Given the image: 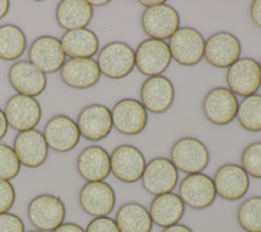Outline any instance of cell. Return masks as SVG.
<instances>
[{
    "label": "cell",
    "mask_w": 261,
    "mask_h": 232,
    "mask_svg": "<svg viewBox=\"0 0 261 232\" xmlns=\"http://www.w3.org/2000/svg\"><path fill=\"white\" fill-rule=\"evenodd\" d=\"M210 155L206 145L197 138L182 137L170 148V160L177 171L186 174L202 173L209 164Z\"/></svg>",
    "instance_id": "1"
},
{
    "label": "cell",
    "mask_w": 261,
    "mask_h": 232,
    "mask_svg": "<svg viewBox=\"0 0 261 232\" xmlns=\"http://www.w3.org/2000/svg\"><path fill=\"white\" fill-rule=\"evenodd\" d=\"M28 218L38 230L54 231L65 218V205L60 197L53 194H40L35 196L28 204Z\"/></svg>",
    "instance_id": "2"
},
{
    "label": "cell",
    "mask_w": 261,
    "mask_h": 232,
    "mask_svg": "<svg viewBox=\"0 0 261 232\" xmlns=\"http://www.w3.org/2000/svg\"><path fill=\"white\" fill-rule=\"evenodd\" d=\"M97 64L105 77L112 80L122 79L130 74L135 66V52L126 43L110 42L99 51Z\"/></svg>",
    "instance_id": "3"
},
{
    "label": "cell",
    "mask_w": 261,
    "mask_h": 232,
    "mask_svg": "<svg viewBox=\"0 0 261 232\" xmlns=\"http://www.w3.org/2000/svg\"><path fill=\"white\" fill-rule=\"evenodd\" d=\"M168 47L175 62L184 66H192L204 57L205 39L196 29L182 27L169 38Z\"/></svg>",
    "instance_id": "4"
},
{
    "label": "cell",
    "mask_w": 261,
    "mask_h": 232,
    "mask_svg": "<svg viewBox=\"0 0 261 232\" xmlns=\"http://www.w3.org/2000/svg\"><path fill=\"white\" fill-rule=\"evenodd\" d=\"M225 81L227 89L234 95L248 97L256 94L261 87L259 63L251 57L239 58L227 68Z\"/></svg>",
    "instance_id": "5"
},
{
    "label": "cell",
    "mask_w": 261,
    "mask_h": 232,
    "mask_svg": "<svg viewBox=\"0 0 261 232\" xmlns=\"http://www.w3.org/2000/svg\"><path fill=\"white\" fill-rule=\"evenodd\" d=\"M171 54L164 41L146 39L135 51V65L138 71L148 77L160 76L170 64Z\"/></svg>",
    "instance_id": "6"
},
{
    "label": "cell",
    "mask_w": 261,
    "mask_h": 232,
    "mask_svg": "<svg viewBox=\"0 0 261 232\" xmlns=\"http://www.w3.org/2000/svg\"><path fill=\"white\" fill-rule=\"evenodd\" d=\"M141 180L143 188L156 196L171 192L175 188L178 171L170 159L155 157L146 164Z\"/></svg>",
    "instance_id": "7"
},
{
    "label": "cell",
    "mask_w": 261,
    "mask_h": 232,
    "mask_svg": "<svg viewBox=\"0 0 261 232\" xmlns=\"http://www.w3.org/2000/svg\"><path fill=\"white\" fill-rule=\"evenodd\" d=\"M145 167V156L134 145H118L110 154V172L120 182L135 183L139 181Z\"/></svg>",
    "instance_id": "8"
},
{
    "label": "cell",
    "mask_w": 261,
    "mask_h": 232,
    "mask_svg": "<svg viewBox=\"0 0 261 232\" xmlns=\"http://www.w3.org/2000/svg\"><path fill=\"white\" fill-rule=\"evenodd\" d=\"M3 111L7 124L19 132L34 129L42 117L39 102L34 97L21 94L12 95L7 100Z\"/></svg>",
    "instance_id": "9"
},
{
    "label": "cell",
    "mask_w": 261,
    "mask_h": 232,
    "mask_svg": "<svg viewBox=\"0 0 261 232\" xmlns=\"http://www.w3.org/2000/svg\"><path fill=\"white\" fill-rule=\"evenodd\" d=\"M141 25L150 39L163 41L179 29V15L172 6L164 3L146 8L141 17Z\"/></svg>",
    "instance_id": "10"
},
{
    "label": "cell",
    "mask_w": 261,
    "mask_h": 232,
    "mask_svg": "<svg viewBox=\"0 0 261 232\" xmlns=\"http://www.w3.org/2000/svg\"><path fill=\"white\" fill-rule=\"evenodd\" d=\"M241 52L239 39L228 32H217L205 41L204 57L217 68H228L240 58Z\"/></svg>",
    "instance_id": "11"
},
{
    "label": "cell",
    "mask_w": 261,
    "mask_h": 232,
    "mask_svg": "<svg viewBox=\"0 0 261 232\" xmlns=\"http://www.w3.org/2000/svg\"><path fill=\"white\" fill-rule=\"evenodd\" d=\"M178 196L185 204L194 210L210 206L216 196L212 178L203 173L187 175L178 185Z\"/></svg>",
    "instance_id": "12"
},
{
    "label": "cell",
    "mask_w": 261,
    "mask_h": 232,
    "mask_svg": "<svg viewBox=\"0 0 261 232\" xmlns=\"http://www.w3.org/2000/svg\"><path fill=\"white\" fill-rule=\"evenodd\" d=\"M113 127L122 135L135 136L146 127L148 115L142 103L134 98L118 100L111 109Z\"/></svg>",
    "instance_id": "13"
},
{
    "label": "cell",
    "mask_w": 261,
    "mask_h": 232,
    "mask_svg": "<svg viewBox=\"0 0 261 232\" xmlns=\"http://www.w3.org/2000/svg\"><path fill=\"white\" fill-rule=\"evenodd\" d=\"M202 106L210 123L223 126L232 122L237 117L239 102L236 95L227 88L215 87L205 95Z\"/></svg>",
    "instance_id": "14"
},
{
    "label": "cell",
    "mask_w": 261,
    "mask_h": 232,
    "mask_svg": "<svg viewBox=\"0 0 261 232\" xmlns=\"http://www.w3.org/2000/svg\"><path fill=\"white\" fill-rule=\"evenodd\" d=\"M30 62L41 72L55 73L65 62V53L58 39L52 36H41L35 39L28 51Z\"/></svg>",
    "instance_id": "15"
},
{
    "label": "cell",
    "mask_w": 261,
    "mask_h": 232,
    "mask_svg": "<svg viewBox=\"0 0 261 232\" xmlns=\"http://www.w3.org/2000/svg\"><path fill=\"white\" fill-rule=\"evenodd\" d=\"M216 194L222 199L234 201L242 198L250 187V180L245 170L237 164L220 166L213 177Z\"/></svg>",
    "instance_id": "16"
},
{
    "label": "cell",
    "mask_w": 261,
    "mask_h": 232,
    "mask_svg": "<svg viewBox=\"0 0 261 232\" xmlns=\"http://www.w3.org/2000/svg\"><path fill=\"white\" fill-rule=\"evenodd\" d=\"M174 87L171 81L164 76L149 77L140 89V102L147 111L163 113L173 103Z\"/></svg>",
    "instance_id": "17"
},
{
    "label": "cell",
    "mask_w": 261,
    "mask_h": 232,
    "mask_svg": "<svg viewBox=\"0 0 261 232\" xmlns=\"http://www.w3.org/2000/svg\"><path fill=\"white\" fill-rule=\"evenodd\" d=\"M115 200L114 190L104 181L87 182L79 193L82 210L95 218L109 215L114 208Z\"/></svg>",
    "instance_id": "18"
},
{
    "label": "cell",
    "mask_w": 261,
    "mask_h": 232,
    "mask_svg": "<svg viewBox=\"0 0 261 232\" xmlns=\"http://www.w3.org/2000/svg\"><path fill=\"white\" fill-rule=\"evenodd\" d=\"M82 137L90 141H99L107 137L113 127L111 110L102 104H91L83 108L76 119Z\"/></svg>",
    "instance_id": "19"
},
{
    "label": "cell",
    "mask_w": 261,
    "mask_h": 232,
    "mask_svg": "<svg viewBox=\"0 0 261 232\" xmlns=\"http://www.w3.org/2000/svg\"><path fill=\"white\" fill-rule=\"evenodd\" d=\"M48 147L56 152H68L79 143L81 134L76 123L69 117L58 114L51 118L44 128Z\"/></svg>",
    "instance_id": "20"
},
{
    "label": "cell",
    "mask_w": 261,
    "mask_h": 232,
    "mask_svg": "<svg viewBox=\"0 0 261 232\" xmlns=\"http://www.w3.org/2000/svg\"><path fill=\"white\" fill-rule=\"evenodd\" d=\"M13 150L21 165L27 168H38L48 156V145L44 135L38 130L19 132L13 141Z\"/></svg>",
    "instance_id": "21"
},
{
    "label": "cell",
    "mask_w": 261,
    "mask_h": 232,
    "mask_svg": "<svg viewBox=\"0 0 261 232\" xmlns=\"http://www.w3.org/2000/svg\"><path fill=\"white\" fill-rule=\"evenodd\" d=\"M8 81L17 94L30 97L40 95L47 86L45 74L25 60L17 61L10 66Z\"/></svg>",
    "instance_id": "22"
},
{
    "label": "cell",
    "mask_w": 261,
    "mask_h": 232,
    "mask_svg": "<svg viewBox=\"0 0 261 232\" xmlns=\"http://www.w3.org/2000/svg\"><path fill=\"white\" fill-rule=\"evenodd\" d=\"M100 69L92 58H70L60 68L62 82L70 88L88 89L97 84Z\"/></svg>",
    "instance_id": "23"
},
{
    "label": "cell",
    "mask_w": 261,
    "mask_h": 232,
    "mask_svg": "<svg viewBox=\"0 0 261 232\" xmlns=\"http://www.w3.org/2000/svg\"><path fill=\"white\" fill-rule=\"evenodd\" d=\"M76 170L80 176L88 182L103 181L110 173V156L99 145L88 146L77 156Z\"/></svg>",
    "instance_id": "24"
},
{
    "label": "cell",
    "mask_w": 261,
    "mask_h": 232,
    "mask_svg": "<svg viewBox=\"0 0 261 232\" xmlns=\"http://www.w3.org/2000/svg\"><path fill=\"white\" fill-rule=\"evenodd\" d=\"M152 222L161 228L175 225L185 214V203L178 194L168 192L156 195L150 203Z\"/></svg>",
    "instance_id": "25"
},
{
    "label": "cell",
    "mask_w": 261,
    "mask_h": 232,
    "mask_svg": "<svg viewBox=\"0 0 261 232\" xmlns=\"http://www.w3.org/2000/svg\"><path fill=\"white\" fill-rule=\"evenodd\" d=\"M57 24L66 31L85 29L93 17V7L86 0H62L55 11Z\"/></svg>",
    "instance_id": "26"
},
{
    "label": "cell",
    "mask_w": 261,
    "mask_h": 232,
    "mask_svg": "<svg viewBox=\"0 0 261 232\" xmlns=\"http://www.w3.org/2000/svg\"><path fill=\"white\" fill-rule=\"evenodd\" d=\"M60 43L65 55L70 58H91L99 49L97 35L86 28L66 31Z\"/></svg>",
    "instance_id": "27"
},
{
    "label": "cell",
    "mask_w": 261,
    "mask_h": 232,
    "mask_svg": "<svg viewBox=\"0 0 261 232\" xmlns=\"http://www.w3.org/2000/svg\"><path fill=\"white\" fill-rule=\"evenodd\" d=\"M119 232H151L153 222L149 211L138 202L122 204L115 214Z\"/></svg>",
    "instance_id": "28"
},
{
    "label": "cell",
    "mask_w": 261,
    "mask_h": 232,
    "mask_svg": "<svg viewBox=\"0 0 261 232\" xmlns=\"http://www.w3.org/2000/svg\"><path fill=\"white\" fill-rule=\"evenodd\" d=\"M27 49V37L23 31L12 24L0 26V59L15 60Z\"/></svg>",
    "instance_id": "29"
},
{
    "label": "cell",
    "mask_w": 261,
    "mask_h": 232,
    "mask_svg": "<svg viewBox=\"0 0 261 232\" xmlns=\"http://www.w3.org/2000/svg\"><path fill=\"white\" fill-rule=\"evenodd\" d=\"M237 120L242 128L250 132L261 131V94H253L239 102Z\"/></svg>",
    "instance_id": "30"
},
{
    "label": "cell",
    "mask_w": 261,
    "mask_h": 232,
    "mask_svg": "<svg viewBox=\"0 0 261 232\" xmlns=\"http://www.w3.org/2000/svg\"><path fill=\"white\" fill-rule=\"evenodd\" d=\"M237 221L245 232H261V196H252L238 207Z\"/></svg>",
    "instance_id": "31"
},
{
    "label": "cell",
    "mask_w": 261,
    "mask_h": 232,
    "mask_svg": "<svg viewBox=\"0 0 261 232\" xmlns=\"http://www.w3.org/2000/svg\"><path fill=\"white\" fill-rule=\"evenodd\" d=\"M241 167L248 176L261 179V141L253 142L245 147L241 154Z\"/></svg>",
    "instance_id": "32"
},
{
    "label": "cell",
    "mask_w": 261,
    "mask_h": 232,
    "mask_svg": "<svg viewBox=\"0 0 261 232\" xmlns=\"http://www.w3.org/2000/svg\"><path fill=\"white\" fill-rule=\"evenodd\" d=\"M20 171V163L10 146L0 143V179L11 180Z\"/></svg>",
    "instance_id": "33"
},
{
    "label": "cell",
    "mask_w": 261,
    "mask_h": 232,
    "mask_svg": "<svg viewBox=\"0 0 261 232\" xmlns=\"http://www.w3.org/2000/svg\"><path fill=\"white\" fill-rule=\"evenodd\" d=\"M15 201V190L7 180L0 179V214L7 213Z\"/></svg>",
    "instance_id": "34"
},
{
    "label": "cell",
    "mask_w": 261,
    "mask_h": 232,
    "mask_svg": "<svg viewBox=\"0 0 261 232\" xmlns=\"http://www.w3.org/2000/svg\"><path fill=\"white\" fill-rule=\"evenodd\" d=\"M85 232H119L115 221L107 216L97 217L89 222Z\"/></svg>",
    "instance_id": "35"
},
{
    "label": "cell",
    "mask_w": 261,
    "mask_h": 232,
    "mask_svg": "<svg viewBox=\"0 0 261 232\" xmlns=\"http://www.w3.org/2000/svg\"><path fill=\"white\" fill-rule=\"evenodd\" d=\"M0 232H24L22 220L15 214H0Z\"/></svg>",
    "instance_id": "36"
},
{
    "label": "cell",
    "mask_w": 261,
    "mask_h": 232,
    "mask_svg": "<svg viewBox=\"0 0 261 232\" xmlns=\"http://www.w3.org/2000/svg\"><path fill=\"white\" fill-rule=\"evenodd\" d=\"M250 17L253 24L261 29V0H255L251 3Z\"/></svg>",
    "instance_id": "37"
},
{
    "label": "cell",
    "mask_w": 261,
    "mask_h": 232,
    "mask_svg": "<svg viewBox=\"0 0 261 232\" xmlns=\"http://www.w3.org/2000/svg\"><path fill=\"white\" fill-rule=\"evenodd\" d=\"M52 232H85V230L75 223L67 222V223H62L59 227H57Z\"/></svg>",
    "instance_id": "38"
},
{
    "label": "cell",
    "mask_w": 261,
    "mask_h": 232,
    "mask_svg": "<svg viewBox=\"0 0 261 232\" xmlns=\"http://www.w3.org/2000/svg\"><path fill=\"white\" fill-rule=\"evenodd\" d=\"M162 232H193L191 228H189L186 225L182 224H175L172 226H169L167 228H164Z\"/></svg>",
    "instance_id": "39"
},
{
    "label": "cell",
    "mask_w": 261,
    "mask_h": 232,
    "mask_svg": "<svg viewBox=\"0 0 261 232\" xmlns=\"http://www.w3.org/2000/svg\"><path fill=\"white\" fill-rule=\"evenodd\" d=\"M7 127H8V124H7L4 111L0 109V140L5 136L7 132Z\"/></svg>",
    "instance_id": "40"
},
{
    "label": "cell",
    "mask_w": 261,
    "mask_h": 232,
    "mask_svg": "<svg viewBox=\"0 0 261 232\" xmlns=\"http://www.w3.org/2000/svg\"><path fill=\"white\" fill-rule=\"evenodd\" d=\"M139 4H141L142 6H145L146 8H152V7H155V6H159V5H162L165 3V1H162V0H149V1H145V0H141V1H138Z\"/></svg>",
    "instance_id": "41"
},
{
    "label": "cell",
    "mask_w": 261,
    "mask_h": 232,
    "mask_svg": "<svg viewBox=\"0 0 261 232\" xmlns=\"http://www.w3.org/2000/svg\"><path fill=\"white\" fill-rule=\"evenodd\" d=\"M9 1L8 0H0V19H2L9 10Z\"/></svg>",
    "instance_id": "42"
},
{
    "label": "cell",
    "mask_w": 261,
    "mask_h": 232,
    "mask_svg": "<svg viewBox=\"0 0 261 232\" xmlns=\"http://www.w3.org/2000/svg\"><path fill=\"white\" fill-rule=\"evenodd\" d=\"M110 1L108 0H92V1H89V3L92 5V6H104L106 4H108Z\"/></svg>",
    "instance_id": "43"
},
{
    "label": "cell",
    "mask_w": 261,
    "mask_h": 232,
    "mask_svg": "<svg viewBox=\"0 0 261 232\" xmlns=\"http://www.w3.org/2000/svg\"><path fill=\"white\" fill-rule=\"evenodd\" d=\"M28 232H43V231H40V230H30Z\"/></svg>",
    "instance_id": "44"
},
{
    "label": "cell",
    "mask_w": 261,
    "mask_h": 232,
    "mask_svg": "<svg viewBox=\"0 0 261 232\" xmlns=\"http://www.w3.org/2000/svg\"><path fill=\"white\" fill-rule=\"evenodd\" d=\"M259 66H260V71H261V61H260V63H259Z\"/></svg>",
    "instance_id": "45"
}]
</instances>
